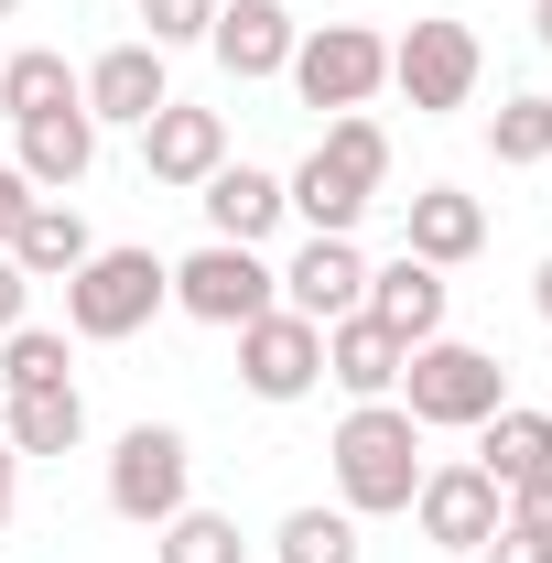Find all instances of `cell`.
<instances>
[{
  "label": "cell",
  "mask_w": 552,
  "mask_h": 563,
  "mask_svg": "<svg viewBox=\"0 0 552 563\" xmlns=\"http://www.w3.org/2000/svg\"><path fill=\"white\" fill-rule=\"evenodd\" d=\"M87 250H98V228L76 217V196H33L22 228H11V272H22V282H66Z\"/></svg>",
  "instance_id": "obj_20"
},
{
  "label": "cell",
  "mask_w": 552,
  "mask_h": 563,
  "mask_svg": "<svg viewBox=\"0 0 552 563\" xmlns=\"http://www.w3.org/2000/svg\"><path fill=\"white\" fill-rule=\"evenodd\" d=\"M281 303L303 314V325H336L368 303V250L357 239H303L292 261H281Z\"/></svg>",
  "instance_id": "obj_14"
},
{
  "label": "cell",
  "mask_w": 552,
  "mask_h": 563,
  "mask_svg": "<svg viewBox=\"0 0 552 563\" xmlns=\"http://www.w3.org/2000/svg\"><path fill=\"white\" fill-rule=\"evenodd\" d=\"M217 0H141V44H163V55H185V44H207Z\"/></svg>",
  "instance_id": "obj_28"
},
{
  "label": "cell",
  "mask_w": 552,
  "mask_h": 563,
  "mask_svg": "<svg viewBox=\"0 0 552 563\" xmlns=\"http://www.w3.org/2000/svg\"><path fill=\"white\" fill-rule=\"evenodd\" d=\"M477 76H487V44H477V22H455V11H412V33H390V87L412 98V120L477 109Z\"/></svg>",
  "instance_id": "obj_5"
},
{
  "label": "cell",
  "mask_w": 552,
  "mask_h": 563,
  "mask_svg": "<svg viewBox=\"0 0 552 563\" xmlns=\"http://www.w3.org/2000/svg\"><path fill=\"white\" fill-rule=\"evenodd\" d=\"M55 379H76L66 325H11L0 336V390H55Z\"/></svg>",
  "instance_id": "obj_27"
},
{
  "label": "cell",
  "mask_w": 552,
  "mask_h": 563,
  "mask_svg": "<svg viewBox=\"0 0 552 563\" xmlns=\"http://www.w3.org/2000/svg\"><path fill=\"white\" fill-rule=\"evenodd\" d=\"M196 207H207V239H239V250H261L281 217H292V207H281V174L239 163V152H228L207 185H196Z\"/></svg>",
  "instance_id": "obj_18"
},
{
  "label": "cell",
  "mask_w": 552,
  "mask_h": 563,
  "mask_svg": "<svg viewBox=\"0 0 552 563\" xmlns=\"http://www.w3.org/2000/svg\"><path fill=\"white\" fill-rule=\"evenodd\" d=\"M401 336H390V325H379V314H336V325H325V379H336L346 401H390V390H401Z\"/></svg>",
  "instance_id": "obj_19"
},
{
  "label": "cell",
  "mask_w": 552,
  "mask_h": 563,
  "mask_svg": "<svg viewBox=\"0 0 552 563\" xmlns=\"http://www.w3.org/2000/svg\"><path fill=\"white\" fill-rule=\"evenodd\" d=\"M163 303H174V261L141 250V239H98V250L66 272V336H87V347H131Z\"/></svg>",
  "instance_id": "obj_3"
},
{
  "label": "cell",
  "mask_w": 552,
  "mask_h": 563,
  "mask_svg": "<svg viewBox=\"0 0 552 563\" xmlns=\"http://www.w3.org/2000/svg\"><path fill=\"white\" fill-rule=\"evenodd\" d=\"M477 563H552V542H542V531H509V520H498V542H487Z\"/></svg>",
  "instance_id": "obj_30"
},
{
  "label": "cell",
  "mask_w": 552,
  "mask_h": 563,
  "mask_svg": "<svg viewBox=\"0 0 552 563\" xmlns=\"http://www.w3.org/2000/svg\"><path fill=\"white\" fill-rule=\"evenodd\" d=\"M0 433L11 455H76L87 444V390L55 379V390H0Z\"/></svg>",
  "instance_id": "obj_21"
},
{
  "label": "cell",
  "mask_w": 552,
  "mask_h": 563,
  "mask_svg": "<svg viewBox=\"0 0 552 563\" xmlns=\"http://www.w3.org/2000/svg\"><path fill=\"white\" fill-rule=\"evenodd\" d=\"M477 466L498 477V498L520 488V477H542V466H552V412H531V401H498V412L477 422Z\"/></svg>",
  "instance_id": "obj_22"
},
{
  "label": "cell",
  "mask_w": 552,
  "mask_h": 563,
  "mask_svg": "<svg viewBox=\"0 0 552 563\" xmlns=\"http://www.w3.org/2000/svg\"><path fill=\"white\" fill-rule=\"evenodd\" d=\"M487 152H498L509 174L552 163V87H520V98H498V120H487Z\"/></svg>",
  "instance_id": "obj_25"
},
{
  "label": "cell",
  "mask_w": 552,
  "mask_h": 563,
  "mask_svg": "<svg viewBox=\"0 0 552 563\" xmlns=\"http://www.w3.org/2000/svg\"><path fill=\"white\" fill-rule=\"evenodd\" d=\"M76 87H87V120H98V131H141V120L174 98V66H163V44L131 33V44H109L98 66H76Z\"/></svg>",
  "instance_id": "obj_12"
},
{
  "label": "cell",
  "mask_w": 552,
  "mask_h": 563,
  "mask_svg": "<svg viewBox=\"0 0 552 563\" xmlns=\"http://www.w3.org/2000/svg\"><path fill=\"white\" fill-rule=\"evenodd\" d=\"M292 44H303V22H292L281 0H217V22H207L217 76H239V87L281 76V66H292Z\"/></svg>",
  "instance_id": "obj_13"
},
{
  "label": "cell",
  "mask_w": 552,
  "mask_h": 563,
  "mask_svg": "<svg viewBox=\"0 0 552 563\" xmlns=\"http://www.w3.org/2000/svg\"><path fill=\"white\" fill-rule=\"evenodd\" d=\"M314 379H325V325H303L292 303H272L261 325H239V390H250V401L281 412V401H303Z\"/></svg>",
  "instance_id": "obj_10"
},
{
  "label": "cell",
  "mask_w": 552,
  "mask_h": 563,
  "mask_svg": "<svg viewBox=\"0 0 552 563\" xmlns=\"http://www.w3.org/2000/svg\"><path fill=\"white\" fill-rule=\"evenodd\" d=\"M498 477H487L477 455H444V466H422V488H412V520H422V542L433 553H487L498 542Z\"/></svg>",
  "instance_id": "obj_9"
},
{
  "label": "cell",
  "mask_w": 552,
  "mask_h": 563,
  "mask_svg": "<svg viewBox=\"0 0 552 563\" xmlns=\"http://www.w3.org/2000/svg\"><path fill=\"white\" fill-rule=\"evenodd\" d=\"M281 76H292L303 109H336L346 120V109H368V98L390 87V33H368V22H314Z\"/></svg>",
  "instance_id": "obj_8"
},
{
  "label": "cell",
  "mask_w": 552,
  "mask_h": 563,
  "mask_svg": "<svg viewBox=\"0 0 552 563\" xmlns=\"http://www.w3.org/2000/svg\"><path fill=\"white\" fill-rule=\"evenodd\" d=\"M357 314H379L401 347H422V336H444L455 282L433 272V261H412V250H390V261H368V303H357Z\"/></svg>",
  "instance_id": "obj_15"
},
{
  "label": "cell",
  "mask_w": 552,
  "mask_h": 563,
  "mask_svg": "<svg viewBox=\"0 0 552 563\" xmlns=\"http://www.w3.org/2000/svg\"><path fill=\"white\" fill-rule=\"evenodd\" d=\"M11 163L33 196H76L87 163H98V120L87 109H44V120H11Z\"/></svg>",
  "instance_id": "obj_16"
},
{
  "label": "cell",
  "mask_w": 552,
  "mask_h": 563,
  "mask_svg": "<svg viewBox=\"0 0 552 563\" xmlns=\"http://www.w3.org/2000/svg\"><path fill=\"white\" fill-rule=\"evenodd\" d=\"M531 33H542V55H552V0H531Z\"/></svg>",
  "instance_id": "obj_35"
},
{
  "label": "cell",
  "mask_w": 552,
  "mask_h": 563,
  "mask_svg": "<svg viewBox=\"0 0 552 563\" xmlns=\"http://www.w3.org/2000/svg\"><path fill=\"white\" fill-rule=\"evenodd\" d=\"M401 250L433 261V272H466L487 250V207L466 185H422V196H401Z\"/></svg>",
  "instance_id": "obj_17"
},
{
  "label": "cell",
  "mask_w": 552,
  "mask_h": 563,
  "mask_svg": "<svg viewBox=\"0 0 552 563\" xmlns=\"http://www.w3.org/2000/svg\"><path fill=\"white\" fill-rule=\"evenodd\" d=\"M531 314H542V325H552V261H542V272H531Z\"/></svg>",
  "instance_id": "obj_34"
},
{
  "label": "cell",
  "mask_w": 552,
  "mask_h": 563,
  "mask_svg": "<svg viewBox=\"0 0 552 563\" xmlns=\"http://www.w3.org/2000/svg\"><path fill=\"white\" fill-rule=\"evenodd\" d=\"M11 488H22V455H11V433H0V520H11Z\"/></svg>",
  "instance_id": "obj_33"
},
{
  "label": "cell",
  "mask_w": 552,
  "mask_h": 563,
  "mask_svg": "<svg viewBox=\"0 0 552 563\" xmlns=\"http://www.w3.org/2000/svg\"><path fill=\"white\" fill-rule=\"evenodd\" d=\"M11 11H22V0H0V22H11Z\"/></svg>",
  "instance_id": "obj_36"
},
{
  "label": "cell",
  "mask_w": 552,
  "mask_h": 563,
  "mask_svg": "<svg viewBox=\"0 0 552 563\" xmlns=\"http://www.w3.org/2000/svg\"><path fill=\"white\" fill-rule=\"evenodd\" d=\"M11 325H33V282L11 272V250H0V336H11Z\"/></svg>",
  "instance_id": "obj_31"
},
{
  "label": "cell",
  "mask_w": 552,
  "mask_h": 563,
  "mask_svg": "<svg viewBox=\"0 0 552 563\" xmlns=\"http://www.w3.org/2000/svg\"><path fill=\"white\" fill-rule=\"evenodd\" d=\"M22 207H33V185H22V163L0 152V250H11V228H22Z\"/></svg>",
  "instance_id": "obj_32"
},
{
  "label": "cell",
  "mask_w": 552,
  "mask_h": 563,
  "mask_svg": "<svg viewBox=\"0 0 552 563\" xmlns=\"http://www.w3.org/2000/svg\"><path fill=\"white\" fill-rule=\"evenodd\" d=\"M109 509H120L131 531H163L174 509H196V444H185L174 422H131V433L109 444Z\"/></svg>",
  "instance_id": "obj_7"
},
{
  "label": "cell",
  "mask_w": 552,
  "mask_h": 563,
  "mask_svg": "<svg viewBox=\"0 0 552 563\" xmlns=\"http://www.w3.org/2000/svg\"><path fill=\"white\" fill-rule=\"evenodd\" d=\"M272 303H281V261L239 250V239H207V250L174 261V314H196V325H217V336L261 325Z\"/></svg>",
  "instance_id": "obj_6"
},
{
  "label": "cell",
  "mask_w": 552,
  "mask_h": 563,
  "mask_svg": "<svg viewBox=\"0 0 552 563\" xmlns=\"http://www.w3.org/2000/svg\"><path fill=\"white\" fill-rule=\"evenodd\" d=\"M152 563H250V542H239L228 509H174V520L152 531Z\"/></svg>",
  "instance_id": "obj_26"
},
{
  "label": "cell",
  "mask_w": 552,
  "mask_h": 563,
  "mask_svg": "<svg viewBox=\"0 0 552 563\" xmlns=\"http://www.w3.org/2000/svg\"><path fill=\"white\" fill-rule=\"evenodd\" d=\"M390 401H401L422 433H477V422L509 401V368L487 347H466V336H422V347L401 357V390H390Z\"/></svg>",
  "instance_id": "obj_4"
},
{
  "label": "cell",
  "mask_w": 552,
  "mask_h": 563,
  "mask_svg": "<svg viewBox=\"0 0 552 563\" xmlns=\"http://www.w3.org/2000/svg\"><path fill=\"white\" fill-rule=\"evenodd\" d=\"M44 109H87V87L55 44H22V55H0V120H44Z\"/></svg>",
  "instance_id": "obj_23"
},
{
  "label": "cell",
  "mask_w": 552,
  "mask_h": 563,
  "mask_svg": "<svg viewBox=\"0 0 552 563\" xmlns=\"http://www.w3.org/2000/svg\"><path fill=\"white\" fill-rule=\"evenodd\" d=\"M217 163H228V109H185V98H163V109L141 120V174H152L163 196H196Z\"/></svg>",
  "instance_id": "obj_11"
},
{
  "label": "cell",
  "mask_w": 552,
  "mask_h": 563,
  "mask_svg": "<svg viewBox=\"0 0 552 563\" xmlns=\"http://www.w3.org/2000/svg\"><path fill=\"white\" fill-rule=\"evenodd\" d=\"M325 466H336V509L346 520H401L433 455H422V422L401 412V401H346Z\"/></svg>",
  "instance_id": "obj_2"
},
{
  "label": "cell",
  "mask_w": 552,
  "mask_h": 563,
  "mask_svg": "<svg viewBox=\"0 0 552 563\" xmlns=\"http://www.w3.org/2000/svg\"><path fill=\"white\" fill-rule=\"evenodd\" d=\"M272 563H368V553H357V520H346V509L303 498V509H281V531H272Z\"/></svg>",
  "instance_id": "obj_24"
},
{
  "label": "cell",
  "mask_w": 552,
  "mask_h": 563,
  "mask_svg": "<svg viewBox=\"0 0 552 563\" xmlns=\"http://www.w3.org/2000/svg\"><path fill=\"white\" fill-rule=\"evenodd\" d=\"M498 520H509V531H542V542H552V466H542V477H520Z\"/></svg>",
  "instance_id": "obj_29"
},
{
  "label": "cell",
  "mask_w": 552,
  "mask_h": 563,
  "mask_svg": "<svg viewBox=\"0 0 552 563\" xmlns=\"http://www.w3.org/2000/svg\"><path fill=\"white\" fill-rule=\"evenodd\" d=\"M379 185H390V131H379L368 109H346V120H325V141L281 174V207L303 217V239H357V217L379 207Z\"/></svg>",
  "instance_id": "obj_1"
}]
</instances>
